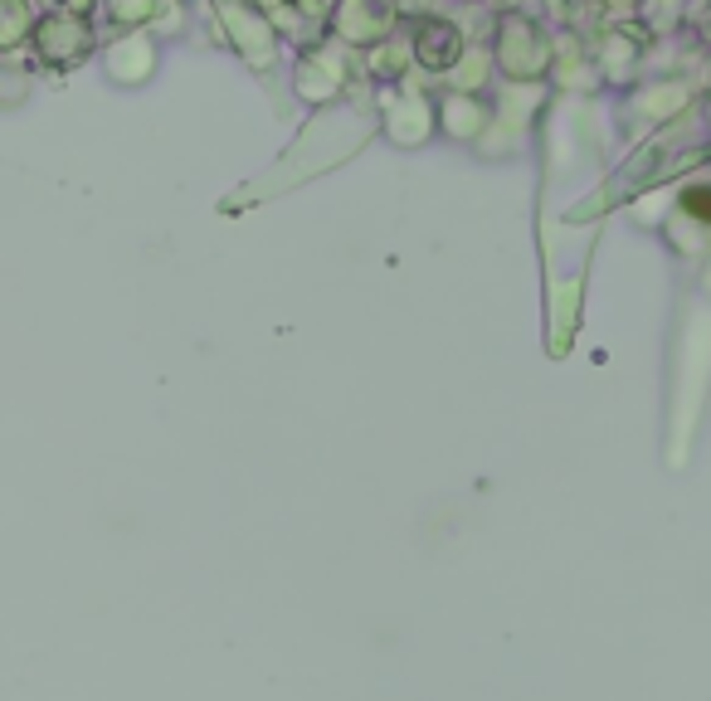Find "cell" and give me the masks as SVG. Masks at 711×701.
Segmentation results:
<instances>
[{
	"label": "cell",
	"mask_w": 711,
	"mask_h": 701,
	"mask_svg": "<svg viewBox=\"0 0 711 701\" xmlns=\"http://www.w3.org/2000/svg\"><path fill=\"white\" fill-rule=\"evenodd\" d=\"M682 205H687L697 220H711V185H692V190L682 195Z\"/></svg>",
	"instance_id": "cell-1"
}]
</instances>
